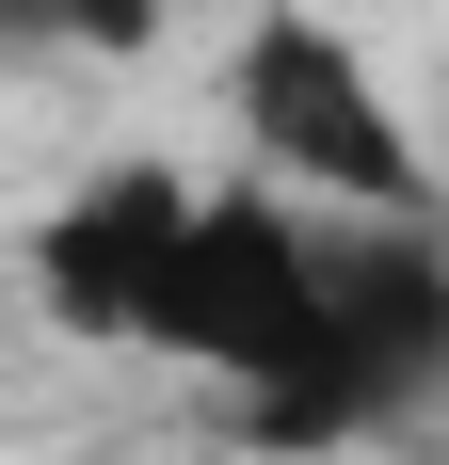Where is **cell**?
I'll list each match as a JSON object with an SVG mask.
<instances>
[{
	"label": "cell",
	"instance_id": "obj_1",
	"mask_svg": "<svg viewBox=\"0 0 449 465\" xmlns=\"http://www.w3.org/2000/svg\"><path fill=\"white\" fill-rule=\"evenodd\" d=\"M434 418H449V225L321 209V353L273 418H241V450L321 465V450H385Z\"/></svg>",
	"mask_w": 449,
	"mask_h": 465
},
{
	"label": "cell",
	"instance_id": "obj_2",
	"mask_svg": "<svg viewBox=\"0 0 449 465\" xmlns=\"http://www.w3.org/2000/svg\"><path fill=\"white\" fill-rule=\"evenodd\" d=\"M224 129L257 161L273 193H305V209H369V225H449V177L417 113L385 96L369 33H337L321 0H257L241 16V64H224Z\"/></svg>",
	"mask_w": 449,
	"mask_h": 465
},
{
	"label": "cell",
	"instance_id": "obj_3",
	"mask_svg": "<svg viewBox=\"0 0 449 465\" xmlns=\"http://www.w3.org/2000/svg\"><path fill=\"white\" fill-rule=\"evenodd\" d=\"M305 353H321V209L273 193V177H209L161 370L224 385V418H273V401L305 385Z\"/></svg>",
	"mask_w": 449,
	"mask_h": 465
},
{
	"label": "cell",
	"instance_id": "obj_4",
	"mask_svg": "<svg viewBox=\"0 0 449 465\" xmlns=\"http://www.w3.org/2000/svg\"><path fill=\"white\" fill-rule=\"evenodd\" d=\"M193 209H209V177H177V161H96V177H65L33 225H16L33 322L81 337V353H161V337H177Z\"/></svg>",
	"mask_w": 449,
	"mask_h": 465
},
{
	"label": "cell",
	"instance_id": "obj_5",
	"mask_svg": "<svg viewBox=\"0 0 449 465\" xmlns=\"http://www.w3.org/2000/svg\"><path fill=\"white\" fill-rule=\"evenodd\" d=\"M177 0H0V64H145Z\"/></svg>",
	"mask_w": 449,
	"mask_h": 465
}]
</instances>
